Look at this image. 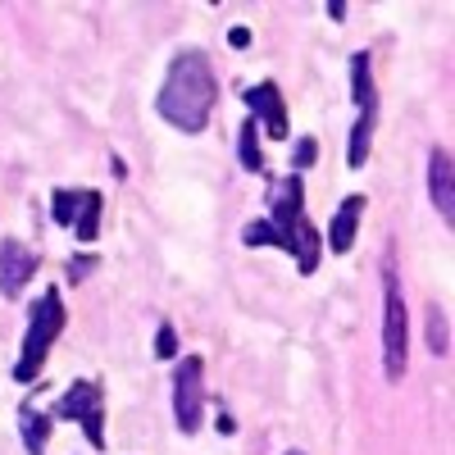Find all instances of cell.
<instances>
[{
  "instance_id": "7c38bea8",
  "label": "cell",
  "mask_w": 455,
  "mask_h": 455,
  "mask_svg": "<svg viewBox=\"0 0 455 455\" xmlns=\"http://www.w3.org/2000/svg\"><path fill=\"white\" fill-rule=\"evenodd\" d=\"M51 428H55V419L51 414H42L36 405H19V437H23V446H28V455H46V442H51Z\"/></svg>"
},
{
  "instance_id": "ba28073f",
  "label": "cell",
  "mask_w": 455,
  "mask_h": 455,
  "mask_svg": "<svg viewBox=\"0 0 455 455\" xmlns=\"http://www.w3.org/2000/svg\"><path fill=\"white\" fill-rule=\"evenodd\" d=\"M246 109H251V119L269 132V137L287 141V132H291V124H287V100H283V87H278L274 78H264V83H255V87L246 92Z\"/></svg>"
},
{
  "instance_id": "30bf717a",
  "label": "cell",
  "mask_w": 455,
  "mask_h": 455,
  "mask_svg": "<svg viewBox=\"0 0 455 455\" xmlns=\"http://www.w3.org/2000/svg\"><path fill=\"white\" fill-rule=\"evenodd\" d=\"M360 219H364V196H360V192L341 196V205H337V214H332V223H328V237H323V246H328L332 255H347V251L355 246Z\"/></svg>"
},
{
  "instance_id": "277c9868",
  "label": "cell",
  "mask_w": 455,
  "mask_h": 455,
  "mask_svg": "<svg viewBox=\"0 0 455 455\" xmlns=\"http://www.w3.org/2000/svg\"><path fill=\"white\" fill-rule=\"evenodd\" d=\"M410 364V310H405V291L392 269V259L383 264V369L392 383L405 378Z\"/></svg>"
},
{
  "instance_id": "d6986e66",
  "label": "cell",
  "mask_w": 455,
  "mask_h": 455,
  "mask_svg": "<svg viewBox=\"0 0 455 455\" xmlns=\"http://www.w3.org/2000/svg\"><path fill=\"white\" fill-rule=\"evenodd\" d=\"M96 264H100L96 255H78V259H68V283H83V278L96 269Z\"/></svg>"
},
{
  "instance_id": "5bb4252c",
  "label": "cell",
  "mask_w": 455,
  "mask_h": 455,
  "mask_svg": "<svg viewBox=\"0 0 455 455\" xmlns=\"http://www.w3.org/2000/svg\"><path fill=\"white\" fill-rule=\"evenodd\" d=\"M83 201H87V187H83V192L60 187V192L51 196V219H55L60 228H73V223H78V214H83Z\"/></svg>"
},
{
  "instance_id": "44dd1931",
  "label": "cell",
  "mask_w": 455,
  "mask_h": 455,
  "mask_svg": "<svg viewBox=\"0 0 455 455\" xmlns=\"http://www.w3.org/2000/svg\"><path fill=\"white\" fill-rule=\"evenodd\" d=\"M287 455H300V451H287Z\"/></svg>"
},
{
  "instance_id": "9a60e30c",
  "label": "cell",
  "mask_w": 455,
  "mask_h": 455,
  "mask_svg": "<svg viewBox=\"0 0 455 455\" xmlns=\"http://www.w3.org/2000/svg\"><path fill=\"white\" fill-rule=\"evenodd\" d=\"M424 328H428V351H433L437 360H446V355H451V315H446L442 306H428Z\"/></svg>"
},
{
  "instance_id": "2e32d148",
  "label": "cell",
  "mask_w": 455,
  "mask_h": 455,
  "mask_svg": "<svg viewBox=\"0 0 455 455\" xmlns=\"http://www.w3.org/2000/svg\"><path fill=\"white\" fill-rule=\"evenodd\" d=\"M259 124L255 119H246L242 124V137H237V156H242V169L246 173H264V150H259V132H255Z\"/></svg>"
},
{
  "instance_id": "ac0fdd59",
  "label": "cell",
  "mask_w": 455,
  "mask_h": 455,
  "mask_svg": "<svg viewBox=\"0 0 455 455\" xmlns=\"http://www.w3.org/2000/svg\"><path fill=\"white\" fill-rule=\"evenodd\" d=\"M156 355H160V360H178V355H182L173 323H160V332H156Z\"/></svg>"
},
{
  "instance_id": "7a4b0ae2",
  "label": "cell",
  "mask_w": 455,
  "mask_h": 455,
  "mask_svg": "<svg viewBox=\"0 0 455 455\" xmlns=\"http://www.w3.org/2000/svg\"><path fill=\"white\" fill-rule=\"evenodd\" d=\"M269 228L278 251H287L296 259L300 274H315L323 259V233L306 219V182L300 173H283L269 178Z\"/></svg>"
},
{
  "instance_id": "6da1fadb",
  "label": "cell",
  "mask_w": 455,
  "mask_h": 455,
  "mask_svg": "<svg viewBox=\"0 0 455 455\" xmlns=\"http://www.w3.org/2000/svg\"><path fill=\"white\" fill-rule=\"evenodd\" d=\"M214 105H219V73H214L210 55L205 51L173 55L164 83H160V96H156V114L164 124H173L178 132L196 137L210 128Z\"/></svg>"
},
{
  "instance_id": "e0dca14e",
  "label": "cell",
  "mask_w": 455,
  "mask_h": 455,
  "mask_svg": "<svg viewBox=\"0 0 455 455\" xmlns=\"http://www.w3.org/2000/svg\"><path fill=\"white\" fill-rule=\"evenodd\" d=\"M315 160H319V141H315V137H300V141L291 146V173L310 169Z\"/></svg>"
},
{
  "instance_id": "8fae6325",
  "label": "cell",
  "mask_w": 455,
  "mask_h": 455,
  "mask_svg": "<svg viewBox=\"0 0 455 455\" xmlns=\"http://www.w3.org/2000/svg\"><path fill=\"white\" fill-rule=\"evenodd\" d=\"M351 96H355V109L378 119V92H373V55L369 51H355L351 55Z\"/></svg>"
},
{
  "instance_id": "4fadbf2b",
  "label": "cell",
  "mask_w": 455,
  "mask_h": 455,
  "mask_svg": "<svg viewBox=\"0 0 455 455\" xmlns=\"http://www.w3.org/2000/svg\"><path fill=\"white\" fill-rule=\"evenodd\" d=\"M100 214H105V196L96 192V187H87V201H83L78 223H73V237H78V242H96L100 237Z\"/></svg>"
},
{
  "instance_id": "9c48e42d",
  "label": "cell",
  "mask_w": 455,
  "mask_h": 455,
  "mask_svg": "<svg viewBox=\"0 0 455 455\" xmlns=\"http://www.w3.org/2000/svg\"><path fill=\"white\" fill-rule=\"evenodd\" d=\"M428 196H433L442 223L451 228L455 223V169H451V150L446 146L428 150Z\"/></svg>"
},
{
  "instance_id": "52a82bcc",
  "label": "cell",
  "mask_w": 455,
  "mask_h": 455,
  "mask_svg": "<svg viewBox=\"0 0 455 455\" xmlns=\"http://www.w3.org/2000/svg\"><path fill=\"white\" fill-rule=\"evenodd\" d=\"M36 269H42V255L28 242H19V237L0 242V296L5 300H19L28 291V283L36 278Z\"/></svg>"
},
{
  "instance_id": "8992f818",
  "label": "cell",
  "mask_w": 455,
  "mask_h": 455,
  "mask_svg": "<svg viewBox=\"0 0 455 455\" xmlns=\"http://www.w3.org/2000/svg\"><path fill=\"white\" fill-rule=\"evenodd\" d=\"M173 424L182 437L201 433L205 424V360L201 355H178L173 369Z\"/></svg>"
},
{
  "instance_id": "ffe728a7",
  "label": "cell",
  "mask_w": 455,
  "mask_h": 455,
  "mask_svg": "<svg viewBox=\"0 0 455 455\" xmlns=\"http://www.w3.org/2000/svg\"><path fill=\"white\" fill-rule=\"evenodd\" d=\"M228 46H233V51H246V46H251V28H233V32H228Z\"/></svg>"
},
{
  "instance_id": "5b68a950",
  "label": "cell",
  "mask_w": 455,
  "mask_h": 455,
  "mask_svg": "<svg viewBox=\"0 0 455 455\" xmlns=\"http://www.w3.org/2000/svg\"><path fill=\"white\" fill-rule=\"evenodd\" d=\"M51 419H68L78 424L83 437L92 442V451H105V387L96 378H78L51 410Z\"/></svg>"
},
{
  "instance_id": "3957f363",
  "label": "cell",
  "mask_w": 455,
  "mask_h": 455,
  "mask_svg": "<svg viewBox=\"0 0 455 455\" xmlns=\"http://www.w3.org/2000/svg\"><path fill=\"white\" fill-rule=\"evenodd\" d=\"M64 323H68L64 296H60V287H46L42 300H36L32 315H28V332H23V347H19V360H14V383H23V387L42 383V369L51 360V347L64 332Z\"/></svg>"
}]
</instances>
